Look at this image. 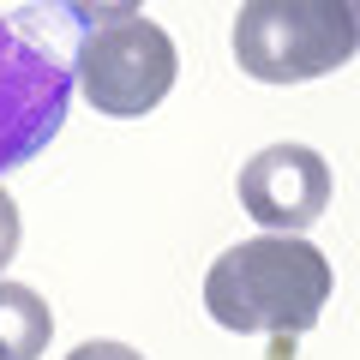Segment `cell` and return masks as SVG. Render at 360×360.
<instances>
[{
  "label": "cell",
  "mask_w": 360,
  "mask_h": 360,
  "mask_svg": "<svg viewBox=\"0 0 360 360\" xmlns=\"http://www.w3.org/2000/svg\"><path fill=\"white\" fill-rule=\"evenodd\" d=\"M354 18H360V0H354Z\"/></svg>",
  "instance_id": "30bf717a"
},
{
  "label": "cell",
  "mask_w": 360,
  "mask_h": 360,
  "mask_svg": "<svg viewBox=\"0 0 360 360\" xmlns=\"http://www.w3.org/2000/svg\"><path fill=\"white\" fill-rule=\"evenodd\" d=\"M78 42L84 18L72 0H25L0 18V174L25 168L78 96Z\"/></svg>",
  "instance_id": "6da1fadb"
},
{
  "label": "cell",
  "mask_w": 360,
  "mask_h": 360,
  "mask_svg": "<svg viewBox=\"0 0 360 360\" xmlns=\"http://www.w3.org/2000/svg\"><path fill=\"white\" fill-rule=\"evenodd\" d=\"M240 210L270 234H307L312 222L330 210V162L312 144H264L258 156L240 162Z\"/></svg>",
  "instance_id": "5b68a950"
},
{
  "label": "cell",
  "mask_w": 360,
  "mask_h": 360,
  "mask_svg": "<svg viewBox=\"0 0 360 360\" xmlns=\"http://www.w3.org/2000/svg\"><path fill=\"white\" fill-rule=\"evenodd\" d=\"M66 360H144L139 348H127V342H78Z\"/></svg>",
  "instance_id": "9c48e42d"
},
{
  "label": "cell",
  "mask_w": 360,
  "mask_h": 360,
  "mask_svg": "<svg viewBox=\"0 0 360 360\" xmlns=\"http://www.w3.org/2000/svg\"><path fill=\"white\" fill-rule=\"evenodd\" d=\"M18 240H25V222H18V205H13V193L0 186V276H6V264L18 258Z\"/></svg>",
  "instance_id": "ba28073f"
},
{
  "label": "cell",
  "mask_w": 360,
  "mask_h": 360,
  "mask_svg": "<svg viewBox=\"0 0 360 360\" xmlns=\"http://www.w3.org/2000/svg\"><path fill=\"white\" fill-rule=\"evenodd\" d=\"M180 78L174 37L150 18L96 25L78 42V96L108 120H139L162 103Z\"/></svg>",
  "instance_id": "277c9868"
},
{
  "label": "cell",
  "mask_w": 360,
  "mask_h": 360,
  "mask_svg": "<svg viewBox=\"0 0 360 360\" xmlns=\"http://www.w3.org/2000/svg\"><path fill=\"white\" fill-rule=\"evenodd\" d=\"M330 258L300 234H252L205 270V312L234 336H307L330 300Z\"/></svg>",
  "instance_id": "7a4b0ae2"
},
{
  "label": "cell",
  "mask_w": 360,
  "mask_h": 360,
  "mask_svg": "<svg viewBox=\"0 0 360 360\" xmlns=\"http://www.w3.org/2000/svg\"><path fill=\"white\" fill-rule=\"evenodd\" d=\"M54 336V312L30 283L0 276V360H42Z\"/></svg>",
  "instance_id": "8992f818"
},
{
  "label": "cell",
  "mask_w": 360,
  "mask_h": 360,
  "mask_svg": "<svg viewBox=\"0 0 360 360\" xmlns=\"http://www.w3.org/2000/svg\"><path fill=\"white\" fill-rule=\"evenodd\" d=\"M72 13L84 18V30H96V25H120V18H139V13H144V0H72Z\"/></svg>",
  "instance_id": "52a82bcc"
},
{
  "label": "cell",
  "mask_w": 360,
  "mask_h": 360,
  "mask_svg": "<svg viewBox=\"0 0 360 360\" xmlns=\"http://www.w3.org/2000/svg\"><path fill=\"white\" fill-rule=\"evenodd\" d=\"M354 54V0H240L234 13V66L258 84H307Z\"/></svg>",
  "instance_id": "3957f363"
}]
</instances>
